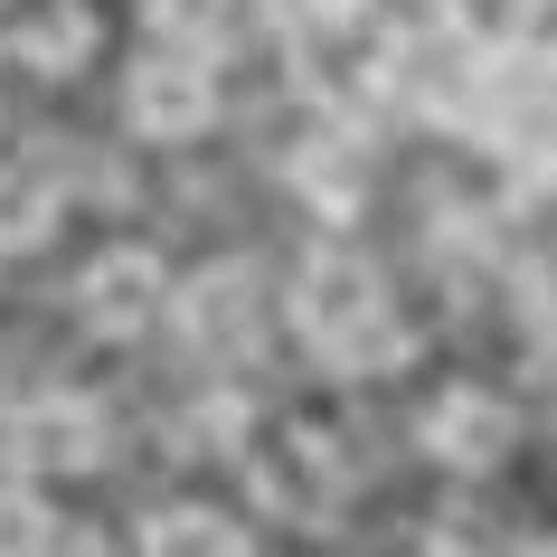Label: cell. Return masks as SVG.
<instances>
[{
	"mask_svg": "<svg viewBox=\"0 0 557 557\" xmlns=\"http://www.w3.org/2000/svg\"><path fill=\"white\" fill-rule=\"evenodd\" d=\"M208 114H218V76L199 48H151L123 76V123L143 143H189V133H208Z\"/></svg>",
	"mask_w": 557,
	"mask_h": 557,
	"instance_id": "cell-3",
	"label": "cell"
},
{
	"mask_svg": "<svg viewBox=\"0 0 557 557\" xmlns=\"http://www.w3.org/2000/svg\"><path fill=\"white\" fill-rule=\"evenodd\" d=\"M58 520H48V500L38 492H0V557H48Z\"/></svg>",
	"mask_w": 557,
	"mask_h": 557,
	"instance_id": "cell-10",
	"label": "cell"
},
{
	"mask_svg": "<svg viewBox=\"0 0 557 557\" xmlns=\"http://www.w3.org/2000/svg\"><path fill=\"white\" fill-rule=\"evenodd\" d=\"M520 557H557V529H548V539H529V548Z\"/></svg>",
	"mask_w": 557,
	"mask_h": 557,
	"instance_id": "cell-14",
	"label": "cell"
},
{
	"mask_svg": "<svg viewBox=\"0 0 557 557\" xmlns=\"http://www.w3.org/2000/svg\"><path fill=\"white\" fill-rule=\"evenodd\" d=\"M416 557H482V548H463V539H425Z\"/></svg>",
	"mask_w": 557,
	"mask_h": 557,
	"instance_id": "cell-13",
	"label": "cell"
},
{
	"mask_svg": "<svg viewBox=\"0 0 557 557\" xmlns=\"http://www.w3.org/2000/svg\"><path fill=\"white\" fill-rule=\"evenodd\" d=\"M520 322H529V350H539V359L557 369V274H539V284H529Z\"/></svg>",
	"mask_w": 557,
	"mask_h": 557,
	"instance_id": "cell-11",
	"label": "cell"
},
{
	"mask_svg": "<svg viewBox=\"0 0 557 557\" xmlns=\"http://www.w3.org/2000/svg\"><path fill=\"white\" fill-rule=\"evenodd\" d=\"M86 38H95V20L86 10H58V20H20V66H38V76H76L86 66Z\"/></svg>",
	"mask_w": 557,
	"mask_h": 557,
	"instance_id": "cell-9",
	"label": "cell"
},
{
	"mask_svg": "<svg viewBox=\"0 0 557 557\" xmlns=\"http://www.w3.org/2000/svg\"><path fill=\"white\" fill-rule=\"evenodd\" d=\"M48 557H114V548H104L95 529H58V539H48Z\"/></svg>",
	"mask_w": 557,
	"mask_h": 557,
	"instance_id": "cell-12",
	"label": "cell"
},
{
	"mask_svg": "<svg viewBox=\"0 0 557 557\" xmlns=\"http://www.w3.org/2000/svg\"><path fill=\"white\" fill-rule=\"evenodd\" d=\"M58 227V180L48 171H0V256H20V246H38V236Z\"/></svg>",
	"mask_w": 557,
	"mask_h": 557,
	"instance_id": "cell-8",
	"label": "cell"
},
{
	"mask_svg": "<svg viewBox=\"0 0 557 557\" xmlns=\"http://www.w3.org/2000/svg\"><path fill=\"white\" fill-rule=\"evenodd\" d=\"M294 341L322 369H341V379H387L397 359H407V312H397V294H387L379 264L359 256H312L294 274Z\"/></svg>",
	"mask_w": 557,
	"mask_h": 557,
	"instance_id": "cell-1",
	"label": "cell"
},
{
	"mask_svg": "<svg viewBox=\"0 0 557 557\" xmlns=\"http://www.w3.org/2000/svg\"><path fill=\"white\" fill-rule=\"evenodd\" d=\"M180 341L199 359H246L264 331V284L246 274V264H199L189 284H180Z\"/></svg>",
	"mask_w": 557,
	"mask_h": 557,
	"instance_id": "cell-4",
	"label": "cell"
},
{
	"mask_svg": "<svg viewBox=\"0 0 557 557\" xmlns=\"http://www.w3.org/2000/svg\"><path fill=\"white\" fill-rule=\"evenodd\" d=\"M143 557H256V548H246V529H236L227 510L171 500V510H151V520H143Z\"/></svg>",
	"mask_w": 557,
	"mask_h": 557,
	"instance_id": "cell-7",
	"label": "cell"
},
{
	"mask_svg": "<svg viewBox=\"0 0 557 557\" xmlns=\"http://www.w3.org/2000/svg\"><path fill=\"white\" fill-rule=\"evenodd\" d=\"M416 444L435 454L444 472H492L510 463V444H520V416H510V397L482 379H454L425 397V416H416Z\"/></svg>",
	"mask_w": 557,
	"mask_h": 557,
	"instance_id": "cell-2",
	"label": "cell"
},
{
	"mask_svg": "<svg viewBox=\"0 0 557 557\" xmlns=\"http://www.w3.org/2000/svg\"><path fill=\"white\" fill-rule=\"evenodd\" d=\"M161 302H171V274H161L151 246H104V256L76 274V312H86V331H104V341L143 331Z\"/></svg>",
	"mask_w": 557,
	"mask_h": 557,
	"instance_id": "cell-6",
	"label": "cell"
},
{
	"mask_svg": "<svg viewBox=\"0 0 557 557\" xmlns=\"http://www.w3.org/2000/svg\"><path fill=\"white\" fill-rule=\"evenodd\" d=\"M10 454H20L29 472H48V482L95 472L104 463V407L76 397V387H48V397H29V407L10 416Z\"/></svg>",
	"mask_w": 557,
	"mask_h": 557,
	"instance_id": "cell-5",
	"label": "cell"
}]
</instances>
